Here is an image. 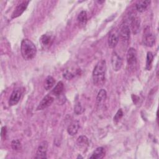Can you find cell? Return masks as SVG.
<instances>
[{
	"mask_svg": "<svg viewBox=\"0 0 159 159\" xmlns=\"http://www.w3.org/2000/svg\"><path fill=\"white\" fill-rule=\"evenodd\" d=\"M20 51L22 57L26 60H29L35 57L37 53V48L31 40L24 39L21 42Z\"/></svg>",
	"mask_w": 159,
	"mask_h": 159,
	"instance_id": "cell-2",
	"label": "cell"
},
{
	"mask_svg": "<svg viewBox=\"0 0 159 159\" xmlns=\"http://www.w3.org/2000/svg\"><path fill=\"white\" fill-rule=\"evenodd\" d=\"M97 2H98L99 4H101V3L104 2V1H98Z\"/></svg>",
	"mask_w": 159,
	"mask_h": 159,
	"instance_id": "cell-28",
	"label": "cell"
},
{
	"mask_svg": "<svg viewBox=\"0 0 159 159\" xmlns=\"http://www.w3.org/2000/svg\"><path fill=\"white\" fill-rule=\"evenodd\" d=\"M21 91L19 88L13 90L9 99V106H14L19 102L21 96Z\"/></svg>",
	"mask_w": 159,
	"mask_h": 159,
	"instance_id": "cell-12",
	"label": "cell"
},
{
	"mask_svg": "<svg viewBox=\"0 0 159 159\" xmlns=\"http://www.w3.org/2000/svg\"><path fill=\"white\" fill-rule=\"evenodd\" d=\"M111 64L114 71H118L122 67V60L121 57L116 52H114L111 57Z\"/></svg>",
	"mask_w": 159,
	"mask_h": 159,
	"instance_id": "cell-10",
	"label": "cell"
},
{
	"mask_svg": "<svg viewBox=\"0 0 159 159\" xmlns=\"http://www.w3.org/2000/svg\"><path fill=\"white\" fill-rule=\"evenodd\" d=\"M53 35L50 32H47L43 34L39 39V42L42 47L44 49L49 48L53 41Z\"/></svg>",
	"mask_w": 159,
	"mask_h": 159,
	"instance_id": "cell-5",
	"label": "cell"
},
{
	"mask_svg": "<svg viewBox=\"0 0 159 159\" xmlns=\"http://www.w3.org/2000/svg\"><path fill=\"white\" fill-rule=\"evenodd\" d=\"M63 76L67 79V80H70L74 76L72 75V73H71L70 72H69L68 71H66L64 74H63Z\"/></svg>",
	"mask_w": 159,
	"mask_h": 159,
	"instance_id": "cell-26",
	"label": "cell"
},
{
	"mask_svg": "<svg viewBox=\"0 0 159 159\" xmlns=\"http://www.w3.org/2000/svg\"><path fill=\"white\" fill-rule=\"evenodd\" d=\"M83 111H84V109L83 108V107L81 106L80 103V102L76 103L75 104V107H74V112H75V113L76 114H77V115H80Z\"/></svg>",
	"mask_w": 159,
	"mask_h": 159,
	"instance_id": "cell-24",
	"label": "cell"
},
{
	"mask_svg": "<svg viewBox=\"0 0 159 159\" xmlns=\"http://www.w3.org/2000/svg\"><path fill=\"white\" fill-rule=\"evenodd\" d=\"M48 142L46 140H43L39 144L36 155L34 157L35 158H47V152L48 149Z\"/></svg>",
	"mask_w": 159,
	"mask_h": 159,
	"instance_id": "cell-7",
	"label": "cell"
},
{
	"mask_svg": "<svg viewBox=\"0 0 159 159\" xmlns=\"http://www.w3.org/2000/svg\"><path fill=\"white\" fill-rule=\"evenodd\" d=\"M6 127H2V129H1V137H2L4 135H6Z\"/></svg>",
	"mask_w": 159,
	"mask_h": 159,
	"instance_id": "cell-27",
	"label": "cell"
},
{
	"mask_svg": "<svg viewBox=\"0 0 159 159\" xmlns=\"http://www.w3.org/2000/svg\"><path fill=\"white\" fill-rule=\"evenodd\" d=\"M80 128V122L78 120L72 122L67 128V132L70 135H75L78 131Z\"/></svg>",
	"mask_w": 159,
	"mask_h": 159,
	"instance_id": "cell-14",
	"label": "cell"
},
{
	"mask_svg": "<svg viewBox=\"0 0 159 159\" xmlns=\"http://www.w3.org/2000/svg\"><path fill=\"white\" fill-rule=\"evenodd\" d=\"M127 62L128 66L130 68H134L137 65V52L136 50L133 47L129 48V49L127 51Z\"/></svg>",
	"mask_w": 159,
	"mask_h": 159,
	"instance_id": "cell-6",
	"label": "cell"
},
{
	"mask_svg": "<svg viewBox=\"0 0 159 159\" xmlns=\"http://www.w3.org/2000/svg\"><path fill=\"white\" fill-rule=\"evenodd\" d=\"M64 85L62 81H59L56 84V86L53 88V89L52 91V94H53L55 96H59L61 94L63 91Z\"/></svg>",
	"mask_w": 159,
	"mask_h": 159,
	"instance_id": "cell-20",
	"label": "cell"
},
{
	"mask_svg": "<svg viewBox=\"0 0 159 159\" xmlns=\"http://www.w3.org/2000/svg\"><path fill=\"white\" fill-rule=\"evenodd\" d=\"M122 116H123L122 110L121 109H119L114 117V121L116 122H117L122 118Z\"/></svg>",
	"mask_w": 159,
	"mask_h": 159,
	"instance_id": "cell-25",
	"label": "cell"
},
{
	"mask_svg": "<svg viewBox=\"0 0 159 159\" xmlns=\"http://www.w3.org/2000/svg\"><path fill=\"white\" fill-rule=\"evenodd\" d=\"M143 43L145 46L148 47H152L155 43V37L150 32L149 27H147L143 32Z\"/></svg>",
	"mask_w": 159,
	"mask_h": 159,
	"instance_id": "cell-3",
	"label": "cell"
},
{
	"mask_svg": "<svg viewBox=\"0 0 159 159\" xmlns=\"http://www.w3.org/2000/svg\"><path fill=\"white\" fill-rule=\"evenodd\" d=\"M150 1H139L137 2L135 7L136 9L139 12H144L150 4Z\"/></svg>",
	"mask_w": 159,
	"mask_h": 159,
	"instance_id": "cell-15",
	"label": "cell"
},
{
	"mask_svg": "<svg viewBox=\"0 0 159 159\" xmlns=\"http://www.w3.org/2000/svg\"><path fill=\"white\" fill-rule=\"evenodd\" d=\"M55 80L52 76H48L45 80L44 83V88L46 90H49L52 88V86L55 84Z\"/></svg>",
	"mask_w": 159,
	"mask_h": 159,
	"instance_id": "cell-21",
	"label": "cell"
},
{
	"mask_svg": "<svg viewBox=\"0 0 159 159\" xmlns=\"http://www.w3.org/2000/svg\"><path fill=\"white\" fill-rule=\"evenodd\" d=\"M106 71V61L102 60L96 65L93 71V82L94 85L101 86L105 83Z\"/></svg>",
	"mask_w": 159,
	"mask_h": 159,
	"instance_id": "cell-1",
	"label": "cell"
},
{
	"mask_svg": "<svg viewBox=\"0 0 159 159\" xmlns=\"http://www.w3.org/2000/svg\"><path fill=\"white\" fill-rule=\"evenodd\" d=\"M83 158L81 156H80V155H79L78 157H77V158Z\"/></svg>",
	"mask_w": 159,
	"mask_h": 159,
	"instance_id": "cell-29",
	"label": "cell"
},
{
	"mask_svg": "<svg viewBox=\"0 0 159 159\" xmlns=\"http://www.w3.org/2000/svg\"><path fill=\"white\" fill-rule=\"evenodd\" d=\"M153 60V55L151 52H148L147 53L146 58V66L145 68L147 70H150L152 68V65Z\"/></svg>",
	"mask_w": 159,
	"mask_h": 159,
	"instance_id": "cell-22",
	"label": "cell"
},
{
	"mask_svg": "<svg viewBox=\"0 0 159 159\" xmlns=\"http://www.w3.org/2000/svg\"><path fill=\"white\" fill-rule=\"evenodd\" d=\"M11 147L14 150H19L21 148V144L19 140H14L11 142Z\"/></svg>",
	"mask_w": 159,
	"mask_h": 159,
	"instance_id": "cell-23",
	"label": "cell"
},
{
	"mask_svg": "<svg viewBox=\"0 0 159 159\" xmlns=\"http://www.w3.org/2000/svg\"><path fill=\"white\" fill-rule=\"evenodd\" d=\"M77 20L80 26H84L88 20V16H87L86 11H81L78 16Z\"/></svg>",
	"mask_w": 159,
	"mask_h": 159,
	"instance_id": "cell-19",
	"label": "cell"
},
{
	"mask_svg": "<svg viewBox=\"0 0 159 159\" xmlns=\"http://www.w3.org/2000/svg\"><path fill=\"white\" fill-rule=\"evenodd\" d=\"M105 156V150L103 147H98L93 152L92 155L89 157L90 158L101 159Z\"/></svg>",
	"mask_w": 159,
	"mask_h": 159,
	"instance_id": "cell-17",
	"label": "cell"
},
{
	"mask_svg": "<svg viewBox=\"0 0 159 159\" xmlns=\"http://www.w3.org/2000/svg\"><path fill=\"white\" fill-rule=\"evenodd\" d=\"M130 27H131V30L134 34H136L139 32V29H140V19L135 16H130Z\"/></svg>",
	"mask_w": 159,
	"mask_h": 159,
	"instance_id": "cell-13",
	"label": "cell"
},
{
	"mask_svg": "<svg viewBox=\"0 0 159 159\" xmlns=\"http://www.w3.org/2000/svg\"><path fill=\"white\" fill-rule=\"evenodd\" d=\"M119 40V31L116 29L112 30L110 32L109 37H108L107 43H108L109 47L111 48H114L116 46V45L117 44Z\"/></svg>",
	"mask_w": 159,
	"mask_h": 159,
	"instance_id": "cell-8",
	"label": "cell"
},
{
	"mask_svg": "<svg viewBox=\"0 0 159 159\" xmlns=\"http://www.w3.org/2000/svg\"><path fill=\"white\" fill-rule=\"evenodd\" d=\"M76 144L80 148H86L89 146L88 139L84 135H81L78 138Z\"/></svg>",
	"mask_w": 159,
	"mask_h": 159,
	"instance_id": "cell-16",
	"label": "cell"
},
{
	"mask_svg": "<svg viewBox=\"0 0 159 159\" xmlns=\"http://www.w3.org/2000/svg\"><path fill=\"white\" fill-rule=\"evenodd\" d=\"M29 2V1H24L21 2L20 4H19L14 10L13 12L12 13L11 18L15 19L20 16L26 9Z\"/></svg>",
	"mask_w": 159,
	"mask_h": 159,
	"instance_id": "cell-9",
	"label": "cell"
},
{
	"mask_svg": "<svg viewBox=\"0 0 159 159\" xmlns=\"http://www.w3.org/2000/svg\"><path fill=\"white\" fill-rule=\"evenodd\" d=\"M119 37H120L121 40L124 42H127L130 38V29L129 23L128 22L124 21L119 30Z\"/></svg>",
	"mask_w": 159,
	"mask_h": 159,
	"instance_id": "cell-4",
	"label": "cell"
},
{
	"mask_svg": "<svg viewBox=\"0 0 159 159\" xmlns=\"http://www.w3.org/2000/svg\"><path fill=\"white\" fill-rule=\"evenodd\" d=\"M53 100L54 99L51 95L50 94L46 95L45 97L43 98V99L41 100L38 106L37 107V111L43 110L44 109L48 107L49 106H50L52 104V102H53Z\"/></svg>",
	"mask_w": 159,
	"mask_h": 159,
	"instance_id": "cell-11",
	"label": "cell"
},
{
	"mask_svg": "<svg viewBox=\"0 0 159 159\" xmlns=\"http://www.w3.org/2000/svg\"><path fill=\"white\" fill-rule=\"evenodd\" d=\"M107 98V93L104 89H101L96 96V102L98 105L102 104Z\"/></svg>",
	"mask_w": 159,
	"mask_h": 159,
	"instance_id": "cell-18",
	"label": "cell"
}]
</instances>
